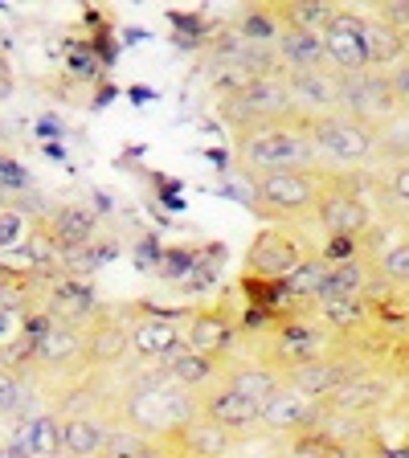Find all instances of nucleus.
<instances>
[{"label":"nucleus","mask_w":409,"mask_h":458,"mask_svg":"<svg viewBox=\"0 0 409 458\" xmlns=\"http://www.w3.org/2000/svg\"><path fill=\"white\" fill-rule=\"evenodd\" d=\"M160 364H164V372H168L172 381L184 385V389H192V393H205L209 385H217L221 369H226L221 360H209V356L192 352V348H176V352H172L168 360H160Z\"/></svg>","instance_id":"24"},{"label":"nucleus","mask_w":409,"mask_h":458,"mask_svg":"<svg viewBox=\"0 0 409 458\" xmlns=\"http://www.w3.org/2000/svg\"><path fill=\"white\" fill-rule=\"evenodd\" d=\"M4 270H9V267H4V262H0V278H4Z\"/></svg>","instance_id":"41"},{"label":"nucleus","mask_w":409,"mask_h":458,"mask_svg":"<svg viewBox=\"0 0 409 458\" xmlns=\"http://www.w3.org/2000/svg\"><path fill=\"white\" fill-rule=\"evenodd\" d=\"M197 405L205 418L226 426L229 434H246V429L262 426V405H254V401H246L242 393H234L226 381H217L205 393H197Z\"/></svg>","instance_id":"16"},{"label":"nucleus","mask_w":409,"mask_h":458,"mask_svg":"<svg viewBox=\"0 0 409 458\" xmlns=\"http://www.w3.org/2000/svg\"><path fill=\"white\" fill-rule=\"evenodd\" d=\"M328 189H332V172L328 168L270 172V176L250 181V209L270 225H303V221H315Z\"/></svg>","instance_id":"2"},{"label":"nucleus","mask_w":409,"mask_h":458,"mask_svg":"<svg viewBox=\"0 0 409 458\" xmlns=\"http://www.w3.org/2000/svg\"><path fill=\"white\" fill-rule=\"evenodd\" d=\"M307 254H315L311 246L295 238V233H283V229H262L246 250V270L242 278H258V283H283L291 270L303 262Z\"/></svg>","instance_id":"8"},{"label":"nucleus","mask_w":409,"mask_h":458,"mask_svg":"<svg viewBox=\"0 0 409 458\" xmlns=\"http://www.w3.org/2000/svg\"><path fill=\"white\" fill-rule=\"evenodd\" d=\"M348 364H344V356H324V360H307L299 364V369H291V377H286V385H295L303 397H311L315 405H328L332 401V393L340 389L344 381H348Z\"/></svg>","instance_id":"20"},{"label":"nucleus","mask_w":409,"mask_h":458,"mask_svg":"<svg viewBox=\"0 0 409 458\" xmlns=\"http://www.w3.org/2000/svg\"><path fill=\"white\" fill-rule=\"evenodd\" d=\"M62 458H74V454H62Z\"/></svg>","instance_id":"42"},{"label":"nucleus","mask_w":409,"mask_h":458,"mask_svg":"<svg viewBox=\"0 0 409 458\" xmlns=\"http://www.w3.org/2000/svg\"><path fill=\"white\" fill-rule=\"evenodd\" d=\"M377 17L389 21L397 33H405L409 29V0H393V4H377Z\"/></svg>","instance_id":"33"},{"label":"nucleus","mask_w":409,"mask_h":458,"mask_svg":"<svg viewBox=\"0 0 409 458\" xmlns=\"http://www.w3.org/2000/svg\"><path fill=\"white\" fill-rule=\"evenodd\" d=\"M82 360H86V332L82 327L49 319L41 340L33 344V369L38 372H70V369H82Z\"/></svg>","instance_id":"15"},{"label":"nucleus","mask_w":409,"mask_h":458,"mask_svg":"<svg viewBox=\"0 0 409 458\" xmlns=\"http://www.w3.org/2000/svg\"><path fill=\"white\" fill-rule=\"evenodd\" d=\"M401 49H405V62H409V29L401 33Z\"/></svg>","instance_id":"39"},{"label":"nucleus","mask_w":409,"mask_h":458,"mask_svg":"<svg viewBox=\"0 0 409 458\" xmlns=\"http://www.w3.org/2000/svg\"><path fill=\"white\" fill-rule=\"evenodd\" d=\"M29 229H33V225H29L21 213L0 209V254H9V250H21V246H25Z\"/></svg>","instance_id":"31"},{"label":"nucleus","mask_w":409,"mask_h":458,"mask_svg":"<svg viewBox=\"0 0 409 458\" xmlns=\"http://www.w3.org/2000/svg\"><path fill=\"white\" fill-rule=\"evenodd\" d=\"M340 82L336 70H311V74H286L291 86V106L299 119H324V114L340 111Z\"/></svg>","instance_id":"14"},{"label":"nucleus","mask_w":409,"mask_h":458,"mask_svg":"<svg viewBox=\"0 0 409 458\" xmlns=\"http://www.w3.org/2000/svg\"><path fill=\"white\" fill-rule=\"evenodd\" d=\"M38 225L46 229L49 238L62 246V254L74 258L82 254V250L95 246L98 238V217L95 209H86V205H74V200H66V205H54V209L46 213V217H38Z\"/></svg>","instance_id":"13"},{"label":"nucleus","mask_w":409,"mask_h":458,"mask_svg":"<svg viewBox=\"0 0 409 458\" xmlns=\"http://www.w3.org/2000/svg\"><path fill=\"white\" fill-rule=\"evenodd\" d=\"M275 13L286 29H307V33H320V38H324V29L332 25V17L340 9L324 4V0H278Z\"/></svg>","instance_id":"27"},{"label":"nucleus","mask_w":409,"mask_h":458,"mask_svg":"<svg viewBox=\"0 0 409 458\" xmlns=\"http://www.w3.org/2000/svg\"><path fill=\"white\" fill-rule=\"evenodd\" d=\"M324 356H336L332 332H328L315 315H291L283 324H275V340H270V364L283 369L291 377V369L307 360H324Z\"/></svg>","instance_id":"7"},{"label":"nucleus","mask_w":409,"mask_h":458,"mask_svg":"<svg viewBox=\"0 0 409 458\" xmlns=\"http://www.w3.org/2000/svg\"><path fill=\"white\" fill-rule=\"evenodd\" d=\"M21 458H62V421L54 413H38L17 429L13 438Z\"/></svg>","instance_id":"25"},{"label":"nucleus","mask_w":409,"mask_h":458,"mask_svg":"<svg viewBox=\"0 0 409 458\" xmlns=\"http://www.w3.org/2000/svg\"><path fill=\"white\" fill-rule=\"evenodd\" d=\"M364 41H369V66L372 70H385V66L397 70L401 62H405L401 33L389 25V21L377 17V13H369V17H364Z\"/></svg>","instance_id":"26"},{"label":"nucleus","mask_w":409,"mask_h":458,"mask_svg":"<svg viewBox=\"0 0 409 458\" xmlns=\"http://www.w3.org/2000/svg\"><path fill=\"white\" fill-rule=\"evenodd\" d=\"M320 413H324V405H315L295 385H286L278 397H270L267 405H262V429H267V434H291V438H295V434H303V429H311L315 421H320Z\"/></svg>","instance_id":"18"},{"label":"nucleus","mask_w":409,"mask_h":458,"mask_svg":"<svg viewBox=\"0 0 409 458\" xmlns=\"http://www.w3.org/2000/svg\"><path fill=\"white\" fill-rule=\"evenodd\" d=\"M184 319L189 315H164V311L132 315V352L140 360H168L176 348H184Z\"/></svg>","instance_id":"12"},{"label":"nucleus","mask_w":409,"mask_h":458,"mask_svg":"<svg viewBox=\"0 0 409 458\" xmlns=\"http://www.w3.org/2000/svg\"><path fill=\"white\" fill-rule=\"evenodd\" d=\"M221 119L229 123V131H246V127L278 123V119H295L286 74H283V70L262 74V78H254L250 86H242L238 95L221 98Z\"/></svg>","instance_id":"4"},{"label":"nucleus","mask_w":409,"mask_h":458,"mask_svg":"<svg viewBox=\"0 0 409 458\" xmlns=\"http://www.w3.org/2000/svg\"><path fill=\"white\" fill-rule=\"evenodd\" d=\"M381 458H409V446H393V450H385Z\"/></svg>","instance_id":"37"},{"label":"nucleus","mask_w":409,"mask_h":458,"mask_svg":"<svg viewBox=\"0 0 409 458\" xmlns=\"http://www.w3.org/2000/svg\"><path fill=\"white\" fill-rule=\"evenodd\" d=\"M377 278H381L389 291L409 295V233L401 242H393V246L377 258Z\"/></svg>","instance_id":"29"},{"label":"nucleus","mask_w":409,"mask_h":458,"mask_svg":"<svg viewBox=\"0 0 409 458\" xmlns=\"http://www.w3.org/2000/svg\"><path fill=\"white\" fill-rule=\"evenodd\" d=\"M62 421V454H74V458H103V446H107V418L98 413H66Z\"/></svg>","instance_id":"23"},{"label":"nucleus","mask_w":409,"mask_h":458,"mask_svg":"<svg viewBox=\"0 0 409 458\" xmlns=\"http://www.w3.org/2000/svg\"><path fill=\"white\" fill-rule=\"evenodd\" d=\"M315 225L324 229L328 238H356L372 229V205L361 192V176H336L332 172V189H328L324 205L315 213Z\"/></svg>","instance_id":"6"},{"label":"nucleus","mask_w":409,"mask_h":458,"mask_svg":"<svg viewBox=\"0 0 409 458\" xmlns=\"http://www.w3.org/2000/svg\"><path fill=\"white\" fill-rule=\"evenodd\" d=\"M340 111L377 127V131H385L405 106H401L397 90H393L389 70H369V74H356L340 82Z\"/></svg>","instance_id":"5"},{"label":"nucleus","mask_w":409,"mask_h":458,"mask_svg":"<svg viewBox=\"0 0 409 458\" xmlns=\"http://www.w3.org/2000/svg\"><path fill=\"white\" fill-rule=\"evenodd\" d=\"M324 49L328 66L340 78L369 74V41H364V17L356 9H340L332 17V25L324 29Z\"/></svg>","instance_id":"10"},{"label":"nucleus","mask_w":409,"mask_h":458,"mask_svg":"<svg viewBox=\"0 0 409 458\" xmlns=\"http://www.w3.org/2000/svg\"><path fill=\"white\" fill-rule=\"evenodd\" d=\"M275 57L283 74H311V70H328V49L320 33H307V29H286L275 41Z\"/></svg>","instance_id":"19"},{"label":"nucleus","mask_w":409,"mask_h":458,"mask_svg":"<svg viewBox=\"0 0 409 458\" xmlns=\"http://www.w3.org/2000/svg\"><path fill=\"white\" fill-rule=\"evenodd\" d=\"M393 74V90H397V98H401V106L409 111V62H401L397 70H389Z\"/></svg>","instance_id":"34"},{"label":"nucleus","mask_w":409,"mask_h":458,"mask_svg":"<svg viewBox=\"0 0 409 458\" xmlns=\"http://www.w3.org/2000/svg\"><path fill=\"white\" fill-rule=\"evenodd\" d=\"M385 192H389V200H397L401 209H409V160L393 164L389 181H385Z\"/></svg>","instance_id":"32"},{"label":"nucleus","mask_w":409,"mask_h":458,"mask_svg":"<svg viewBox=\"0 0 409 458\" xmlns=\"http://www.w3.org/2000/svg\"><path fill=\"white\" fill-rule=\"evenodd\" d=\"M234 168L254 181L270 172H311L324 168L311 140V119H278V123L234 131Z\"/></svg>","instance_id":"1"},{"label":"nucleus","mask_w":409,"mask_h":458,"mask_svg":"<svg viewBox=\"0 0 409 458\" xmlns=\"http://www.w3.org/2000/svg\"><path fill=\"white\" fill-rule=\"evenodd\" d=\"M21 410H25V381L21 372L0 364V418H17Z\"/></svg>","instance_id":"30"},{"label":"nucleus","mask_w":409,"mask_h":458,"mask_svg":"<svg viewBox=\"0 0 409 458\" xmlns=\"http://www.w3.org/2000/svg\"><path fill=\"white\" fill-rule=\"evenodd\" d=\"M82 332H86L82 369H115L132 352V315L124 307H98V315Z\"/></svg>","instance_id":"9"},{"label":"nucleus","mask_w":409,"mask_h":458,"mask_svg":"<svg viewBox=\"0 0 409 458\" xmlns=\"http://www.w3.org/2000/svg\"><path fill=\"white\" fill-rule=\"evenodd\" d=\"M13 95V62L9 54H0V103Z\"/></svg>","instance_id":"35"},{"label":"nucleus","mask_w":409,"mask_h":458,"mask_svg":"<svg viewBox=\"0 0 409 458\" xmlns=\"http://www.w3.org/2000/svg\"><path fill=\"white\" fill-rule=\"evenodd\" d=\"M242 324L234 319L229 303H213V307H197L184 319V348L209 356V360H226V352L234 348Z\"/></svg>","instance_id":"11"},{"label":"nucleus","mask_w":409,"mask_h":458,"mask_svg":"<svg viewBox=\"0 0 409 458\" xmlns=\"http://www.w3.org/2000/svg\"><path fill=\"white\" fill-rule=\"evenodd\" d=\"M311 140H315V152H320V164L336 176H353V168H364L372 164L377 148H381V131L353 114H324L311 123Z\"/></svg>","instance_id":"3"},{"label":"nucleus","mask_w":409,"mask_h":458,"mask_svg":"<svg viewBox=\"0 0 409 458\" xmlns=\"http://www.w3.org/2000/svg\"><path fill=\"white\" fill-rule=\"evenodd\" d=\"M385 397H389V385H385L381 377H372L369 369H361V372H348V381L332 393L328 410L353 413V418H369L372 410H381L385 405Z\"/></svg>","instance_id":"21"},{"label":"nucleus","mask_w":409,"mask_h":458,"mask_svg":"<svg viewBox=\"0 0 409 458\" xmlns=\"http://www.w3.org/2000/svg\"><path fill=\"white\" fill-rule=\"evenodd\" d=\"M401 225H405V229H409V209H405V217H401Z\"/></svg>","instance_id":"40"},{"label":"nucleus","mask_w":409,"mask_h":458,"mask_svg":"<svg viewBox=\"0 0 409 458\" xmlns=\"http://www.w3.org/2000/svg\"><path fill=\"white\" fill-rule=\"evenodd\" d=\"M393 356H397V364H401V369L409 372V335H405V340L397 344V348H393Z\"/></svg>","instance_id":"36"},{"label":"nucleus","mask_w":409,"mask_h":458,"mask_svg":"<svg viewBox=\"0 0 409 458\" xmlns=\"http://www.w3.org/2000/svg\"><path fill=\"white\" fill-rule=\"evenodd\" d=\"M234 29H238V33L254 49H275L278 33H283V21H278L275 4H250V9L238 17V25H234Z\"/></svg>","instance_id":"28"},{"label":"nucleus","mask_w":409,"mask_h":458,"mask_svg":"<svg viewBox=\"0 0 409 458\" xmlns=\"http://www.w3.org/2000/svg\"><path fill=\"white\" fill-rule=\"evenodd\" d=\"M0 54H9V33H4V25H0Z\"/></svg>","instance_id":"38"},{"label":"nucleus","mask_w":409,"mask_h":458,"mask_svg":"<svg viewBox=\"0 0 409 458\" xmlns=\"http://www.w3.org/2000/svg\"><path fill=\"white\" fill-rule=\"evenodd\" d=\"M221 381L246 401H254V405H267L270 397H278L286 389V372L275 369L270 360H229L221 369Z\"/></svg>","instance_id":"17"},{"label":"nucleus","mask_w":409,"mask_h":458,"mask_svg":"<svg viewBox=\"0 0 409 458\" xmlns=\"http://www.w3.org/2000/svg\"><path fill=\"white\" fill-rule=\"evenodd\" d=\"M315 319L328 327L332 335H364L372 332V307L369 299H344L328 295L315 303Z\"/></svg>","instance_id":"22"}]
</instances>
